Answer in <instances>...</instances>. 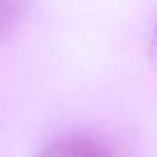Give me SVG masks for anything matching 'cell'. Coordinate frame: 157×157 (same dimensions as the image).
Returning a JSON list of instances; mask_svg holds the SVG:
<instances>
[{
	"instance_id": "1",
	"label": "cell",
	"mask_w": 157,
	"mask_h": 157,
	"mask_svg": "<svg viewBox=\"0 0 157 157\" xmlns=\"http://www.w3.org/2000/svg\"><path fill=\"white\" fill-rule=\"evenodd\" d=\"M36 157H117L113 147L90 133H64L54 137Z\"/></svg>"
},
{
	"instance_id": "2",
	"label": "cell",
	"mask_w": 157,
	"mask_h": 157,
	"mask_svg": "<svg viewBox=\"0 0 157 157\" xmlns=\"http://www.w3.org/2000/svg\"><path fill=\"white\" fill-rule=\"evenodd\" d=\"M26 0H0V38L10 34L20 22Z\"/></svg>"
},
{
	"instance_id": "3",
	"label": "cell",
	"mask_w": 157,
	"mask_h": 157,
	"mask_svg": "<svg viewBox=\"0 0 157 157\" xmlns=\"http://www.w3.org/2000/svg\"><path fill=\"white\" fill-rule=\"evenodd\" d=\"M149 56L157 64V16L153 22V30H151V38H149Z\"/></svg>"
}]
</instances>
